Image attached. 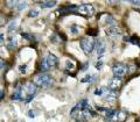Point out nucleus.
<instances>
[{"label": "nucleus", "instance_id": "obj_1", "mask_svg": "<svg viewBox=\"0 0 140 122\" xmlns=\"http://www.w3.org/2000/svg\"><path fill=\"white\" fill-rule=\"evenodd\" d=\"M34 84L40 87H47L53 84V78L47 73H40L34 77Z\"/></svg>", "mask_w": 140, "mask_h": 122}, {"label": "nucleus", "instance_id": "obj_2", "mask_svg": "<svg viewBox=\"0 0 140 122\" xmlns=\"http://www.w3.org/2000/svg\"><path fill=\"white\" fill-rule=\"evenodd\" d=\"M76 14H79L82 16L85 17H90L95 14V8H93L92 5H89V3H83V5H79L76 8Z\"/></svg>", "mask_w": 140, "mask_h": 122}, {"label": "nucleus", "instance_id": "obj_3", "mask_svg": "<svg viewBox=\"0 0 140 122\" xmlns=\"http://www.w3.org/2000/svg\"><path fill=\"white\" fill-rule=\"evenodd\" d=\"M24 90L26 91V94H27L25 101H26V104H28V102L32 101V99L34 98L35 94H36V85L34 83H27L24 86Z\"/></svg>", "mask_w": 140, "mask_h": 122}, {"label": "nucleus", "instance_id": "obj_4", "mask_svg": "<svg viewBox=\"0 0 140 122\" xmlns=\"http://www.w3.org/2000/svg\"><path fill=\"white\" fill-rule=\"evenodd\" d=\"M93 47H95V42H93V40L91 37L85 36V37H83L82 40H81V48H82V50L84 51L86 55L91 54Z\"/></svg>", "mask_w": 140, "mask_h": 122}, {"label": "nucleus", "instance_id": "obj_5", "mask_svg": "<svg viewBox=\"0 0 140 122\" xmlns=\"http://www.w3.org/2000/svg\"><path fill=\"white\" fill-rule=\"evenodd\" d=\"M112 72L116 78H119V77H123L125 73L127 72V65L121 64V63H117L112 66Z\"/></svg>", "mask_w": 140, "mask_h": 122}, {"label": "nucleus", "instance_id": "obj_6", "mask_svg": "<svg viewBox=\"0 0 140 122\" xmlns=\"http://www.w3.org/2000/svg\"><path fill=\"white\" fill-rule=\"evenodd\" d=\"M96 48H97V58L100 59V58L105 55V43H104V41L103 40H98L96 42Z\"/></svg>", "mask_w": 140, "mask_h": 122}, {"label": "nucleus", "instance_id": "obj_7", "mask_svg": "<svg viewBox=\"0 0 140 122\" xmlns=\"http://www.w3.org/2000/svg\"><path fill=\"white\" fill-rule=\"evenodd\" d=\"M126 118H127L126 112H124V111H114L112 120L113 121H117V122H123L126 120Z\"/></svg>", "mask_w": 140, "mask_h": 122}, {"label": "nucleus", "instance_id": "obj_8", "mask_svg": "<svg viewBox=\"0 0 140 122\" xmlns=\"http://www.w3.org/2000/svg\"><path fill=\"white\" fill-rule=\"evenodd\" d=\"M120 86H121V80H120V78H116V77L113 79H111L110 83L107 84V87L111 91H117L118 88H120Z\"/></svg>", "mask_w": 140, "mask_h": 122}, {"label": "nucleus", "instance_id": "obj_9", "mask_svg": "<svg viewBox=\"0 0 140 122\" xmlns=\"http://www.w3.org/2000/svg\"><path fill=\"white\" fill-rule=\"evenodd\" d=\"M106 34L109 35V36H111V37H118V36H120L121 31L117 27H109V28H106Z\"/></svg>", "mask_w": 140, "mask_h": 122}, {"label": "nucleus", "instance_id": "obj_10", "mask_svg": "<svg viewBox=\"0 0 140 122\" xmlns=\"http://www.w3.org/2000/svg\"><path fill=\"white\" fill-rule=\"evenodd\" d=\"M46 59H47V63H48V65H49V68L56 66V64H57V62H58L57 57H56L55 55H53V54L48 55L47 57H46Z\"/></svg>", "mask_w": 140, "mask_h": 122}, {"label": "nucleus", "instance_id": "obj_11", "mask_svg": "<svg viewBox=\"0 0 140 122\" xmlns=\"http://www.w3.org/2000/svg\"><path fill=\"white\" fill-rule=\"evenodd\" d=\"M117 97H118V94H117V92L116 91H110V92H107V94H106V97H105V99L107 100V101H114L117 99Z\"/></svg>", "mask_w": 140, "mask_h": 122}, {"label": "nucleus", "instance_id": "obj_12", "mask_svg": "<svg viewBox=\"0 0 140 122\" xmlns=\"http://www.w3.org/2000/svg\"><path fill=\"white\" fill-rule=\"evenodd\" d=\"M40 5L43 8H51L56 5V1H42V2H40Z\"/></svg>", "mask_w": 140, "mask_h": 122}, {"label": "nucleus", "instance_id": "obj_13", "mask_svg": "<svg viewBox=\"0 0 140 122\" xmlns=\"http://www.w3.org/2000/svg\"><path fill=\"white\" fill-rule=\"evenodd\" d=\"M22 99V92H21V90L19 88V90H17V91L14 92V94L12 95V100H21Z\"/></svg>", "mask_w": 140, "mask_h": 122}, {"label": "nucleus", "instance_id": "obj_14", "mask_svg": "<svg viewBox=\"0 0 140 122\" xmlns=\"http://www.w3.org/2000/svg\"><path fill=\"white\" fill-rule=\"evenodd\" d=\"M48 69H49V65H48V63H47V59H46V57L42 58L41 63H40V70H42V71H47Z\"/></svg>", "mask_w": 140, "mask_h": 122}, {"label": "nucleus", "instance_id": "obj_15", "mask_svg": "<svg viewBox=\"0 0 140 122\" xmlns=\"http://www.w3.org/2000/svg\"><path fill=\"white\" fill-rule=\"evenodd\" d=\"M26 6H27V1H17L15 3V8L18 10H22Z\"/></svg>", "mask_w": 140, "mask_h": 122}, {"label": "nucleus", "instance_id": "obj_16", "mask_svg": "<svg viewBox=\"0 0 140 122\" xmlns=\"http://www.w3.org/2000/svg\"><path fill=\"white\" fill-rule=\"evenodd\" d=\"M10 48H15L17 47V37H11V41L8 43Z\"/></svg>", "mask_w": 140, "mask_h": 122}, {"label": "nucleus", "instance_id": "obj_17", "mask_svg": "<svg viewBox=\"0 0 140 122\" xmlns=\"http://www.w3.org/2000/svg\"><path fill=\"white\" fill-rule=\"evenodd\" d=\"M39 15V10L38 9H31L29 10V16L31 17H36Z\"/></svg>", "mask_w": 140, "mask_h": 122}, {"label": "nucleus", "instance_id": "obj_18", "mask_svg": "<svg viewBox=\"0 0 140 122\" xmlns=\"http://www.w3.org/2000/svg\"><path fill=\"white\" fill-rule=\"evenodd\" d=\"M106 88L105 87H100V88H97L95 91V95H102L103 94V91H105Z\"/></svg>", "mask_w": 140, "mask_h": 122}, {"label": "nucleus", "instance_id": "obj_19", "mask_svg": "<svg viewBox=\"0 0 140 122\" xmlns=\"http://www.w3.org/2000/svg\"><path fill=\"white\" fill-rule=\"evenodd\" d=\"M93 78H95L93 76H89V75H88V76H86V77H85V78H83L81 81H82V83H86V81H89V83H90V81L92 80Z\"/></svg>", "mask_w": 140, "mask_h": 122}, {"label": "nucleus", "instance_id": "obj_20", "mask_svg": "<svg viewBox=\"0 0 140 122\" xmlns=\"http://www.w3.org/2000/svg\"><path fill=\"white\" fill-rule=\"evenodd\" d=\"M15 22H11L10 23V26H8V31H13L14 29H15Z\"/></svg>", "mask_w": 140, "mask_h": 122}, {"label": "nucleus", "instance_id": "obj_21", "mask_svg": "<svg viewBox=\"0 0 140 122\" xmlns=\"http://www.w3.org/2000/svg\"><path fill=\"white\" fill-rule=\"evenodd\" d=\"M130 41H131V42H132L133 44H138V47H140V41L138 40L137 37H132Z\"/></svg>", "mask_w": 140, "mask_h": 122}, {"label": "nucleus", "instance_id": "obj_22", "mask_svg": "<svg viewBox=\"0 0 140 122\" xmlns=\"http://www.w3.org/2000/svg\"><path fill=\"white\" fill-rule=\"evenodd\" d=\"M19 69H20L21 73H26V70H27V65H26V64L20 65V66H19Z\"/></svg>", "mask_w": 140, "mask_h": 122}, {"label": "nucleus", "instance_id": "obj_23", "mask_svg": "<svg viewBox=\"0 0 140 122\" xmlns=\"http://www.w3.org/2000/svg\"><path fill=\"white\" fill-rule=\"evenodd\" d=\"M74 66H75V65H74L72 62H67V69H70V70H71V69H74Z\"/></svg>", "mask_w": 140, "mask_h": 122}, {"label": "nucleus", "instance_id": "obj_24", "mask_svg": "<svg viewBox=\"0 0 140 122\" xmlns=\"http://www.w3.org/2000/svg\"><path fill=\"white\" fill-rule=\"evenodd\" d=\"M106 22H107V23H114V20L111 19V16H109V19H106Z\"/></svg>", "mask_w": 140, "mask_h": 122}, {"label": "nucleus", "instance_id": "obj_25", "mask_svg": "<svg viewBox=\"0 0 140 122\" xmlns=\"http://www.w3.org/2000/svg\"><path fill=\"white\" fill-rule=\"evenodd\" d=\"M28 116H29V118H34L35 116L34 112H33V111H29V112H28Z\"/></svg>", "mask_w": 140, "mask_h": 122}, {"label": "nucleus", "instance_id": "obj_26", "mask_svg": "<svg viewBox=\"0 0 140 122\" xmlns=\"http://www.w3.org/2000/svg\"><path fill=\"white\" fill-rule=\"evenodd\" d=\"M102 64H103L102 62H98V63H97V64H96V68L98 69V70H99V69H102Z\"/></svg>", "mask_w": 140, "mask_h": 122}, {"label": "nucleus", "instance_id": "obj_27", "mask_svg": "<svg viewBox=\"0 0 140 122\" xmlns=\"http://www.w3.org/2000/svg\"><path fill=\"white\" fill-rule=\"evenodd\" d=\"M71 31H72V33H77V29H76V26H72Z\"/></svg>", "mask_w": 140, "mask_h": 122}, {"label": "nucleus", "instance_id": "obj_28", "mask_svg": "<svg viewBox=\"0 0 140 122\" xmlns=\"http://www.w3.org/2000/svg\"><path fill=\"white\" fill-rule=\"evenodd\" d=\"M133 5H137V6H140V1H132Z\"/></svg>", "mask_w": 140, "mask_h": 122}, {"label": "nucleus", "instance_id": "obj_29", "mask_svg": "<svg viewBox=\"0 0 140 122\" xmlns=\"http://www.w3.org/2000/svg\"><path fill=\"white\" fill-rule=\"evenodd\" d=\"M22 36H24L25 38H27V40H29V35H28V34H22Z\"/></svg>", "mask_w": 140, "mask_h": 122}, {"label": "nucleus", "instance_id": "obj_30", "mask_svg": "<svg viewBox=\"0 0 140 122\" xmlns=\"http://www.w3.org/2000/svg\"><path fill=\"white\" fill-rule=\"evenodd\" d=\"M3 41H4V35L1 34L0 35V42H3Z\"/></svg>", "mask_w": 140, "mask_h": 122}, {"label": "nucleus", "instance_id": "obj_31", "mask_svg": "<svg viewBox=\"0 0 140 122\" xmlns=\"http://www.w3.org/2000/svg\"><path fill=\"white\" fill-rule=\"evenodd\" d=\"M3 95H4V92H3V91H0V99L3 98Z\"/></svg>", "mask_w": 140, "mask_h": 122}]
</instances>
